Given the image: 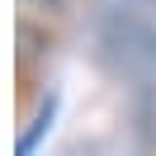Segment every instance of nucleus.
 Returning a JSON list of instances; mask_svg holds the SVG:
<instances>
[{
  "mask_svg": "<svg viewBox=\"0 0 156 156\" xmlns=\"http://www.w3.org/2000/svg\"><path fill=\"white\" fill-rule=\"evenodd\" d=\"M29 5H43V10H48V5H62V0H29Z\"/></svg>",
  "mask_w": 156,
  "mask_h": 156,
  "instance_id": "1",
  "label": "nucleus"
}]
</instances>
